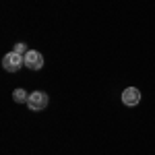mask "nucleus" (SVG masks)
<instances>
[{
    "instance_id": "39448f33",
    "label": "nucleus",
    "mask_w": 155,
    "mask_h": 155,
    "mask_svg": "<svg viewBox=\"0 0 155 155\" xmlns=\"http://www.w3.org/2000/svg\"><path fill=\"white\" fill-rule=\"evenodd\" d=\"M12 99H15L17 104H27L29 93H27L25 89H21V87H19V89H15V91H12Z\"/></svg>"
},
{
    "instance_id": "20e7f679",
    "label": "nucleus",
    "mask_w": 155,
    "mask_h": 155,
    "mask_svg": "<svg viewBox=\"0 0 155 155\" xmlns=\"http://www.w3.org/2000/svg\"><path fill=\"white\" fill-rule=\"evenodd\" d=\"M141 101V91L137 87H126L122 91V104L124 106H137Z\"/></svg>"
},
{
    "instance_id": "f03ea898",
    "label": "nucleus",
    "mask_w": 155,
    "mask_h": 155,
    "mask_svg": "<svg viewBox=\"0 0 155 155\" xmlns=\"http://www.w3.org/2000/svg\"><path fill=\"white\" fill-rule=\"evenodd\" d=\"M48 95L44 93V91H33V93H29V99H27V106L31 112H41V110H46L48 107Z\"/></svg>"
},
{
    "instance_id": "423d86ee",
    "label": "nucleus",
    "mask_w": 155,
    "mask_h": 155,
    "mask_svg": "<svg viewBox=\"0 0 155 155\" xmlns=\"http://www.w3.org/2000/svg\"><path fill=\"white\" fill-rule=\"evenodd\" d=\"M12 52H17V54H21V56H25V54H27V48H25V44H17Z\"/></svg>"
},
{
    "instance_id": "f257e3e1",
    "label": "nucleus",
    "mask_w": 155,
    "mask_h": 155,
    "mask_svg": "<svg viewBox=\"0 0 155 155\" xmlns=\"http://www.w3.org/2000/svg\"><path fill=\"white\" fill-rule=\"evenodd\" d=\"M21 66H25V58L17 52H8L4 58H2V68L6 72H17Z\"/></svg>"
},
{
    "instance_id": "7ed1b4c3",
    "label": "nucleus",
    "mask_w": 155,
    "mask_h": 155,
    "mask_svg": "<svg viewBox=\"0 0 155 155\" xmlns=\"http://www.w3.org/2000/svg\"><path fill=\"white\" fill-rule=\"evenodd\" d=\"M23 58H25V66L31 68V71H39L44 66V56L39 52H35V50H27V54Z\"/></svg>"
}]
</instances>
